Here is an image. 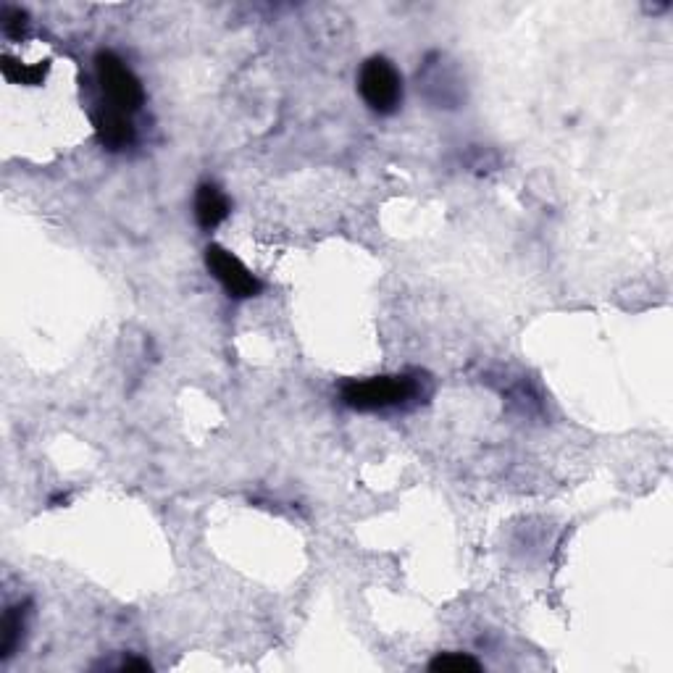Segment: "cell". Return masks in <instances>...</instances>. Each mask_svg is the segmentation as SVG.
I'll return each mask as SVG.
<instances>
[{
	"label": "cell",
	"instance_id": "6da1fadb",
	"mask_svg": "<svg viewBox=\"0 0 673 673\" xmlns=\"http://www.w3.org/2000/svg\"><path fill=\"white\" fill-rule=\"evenodd\" d=\"M416 392L418 387L411 376H374L363 382H350L342 390V403L355 411H382L408 403Z\"/></svg>",
	"mask_w": 673,
	"mask_h": 673
},
{
	"label": "cell",
	"instance_id": "7a4b0ae2",
	"mask_svg": "<svg viewBox=\"0 0 673 673\" xmlns=\"http://www.w3.org/2000/svg\"><path fill=\"white\" fill-rule=\"evenodd\" d=\"M95 69H98V82L103 87V95H106V106L119 108L129 116L135 114L145 100V93H142L140 79L132 74V69L111 50L98 53Z\"/></svg>",
	"mask_w": 673,
	"mask_h": 673
},
{
	"label": "cell",
	"instance_id": "3957f363",
	"mask_svg": "<svg viewBox=\"0 0 673 673\" xmlns=\"http://www.w3.org/2000/svg\"><path fill=\"white\" fill-rule=\"evenodd\" d=\"M358 90H361V98L366 100V106L371 111L387 116L395 114L400 100H403V79L387 58L374 56L361 66Z\"/></svg>",
	"mask_w": 673,
	"mask_h": 673
},
{
	"label": "cell",
	"instance_id": "277c9868",
	"mask_svg": "<svg viewBox=\"0 0 673 673\" xmlns=\"http://www.w3.org/2000/svg\"><path fill=\"white\" fill-rule=\"evenodd\" d=\"M206 266L213 277L219 279L221 287L237 300L256 298L261 295L263 284L258 282L245 263L237 256H232L229 250H224L221 245H208L206 248Z\"/></svg>",
	"mask_w": 673,
	"mask_h": 673
},
{
	"label": "cell",
	"instance_id": "5b68a950",
	"mask_svg": "<svg viewBox=\"0 0 673 673\" xmlns=\"http://www.w3.org/2000/svg\"><path fill=\"white\" fill-rule=\"evenodd\" d=\"M93 124L103 148L124 150L135 142V127L129 121V114H124L119 108L100 106L93 116Z\"/></svg>",
	"mask_w": 673,
	"mask_h": 673
},
{
	"label": "cell",
	"instance_id": "8992f818",
	"mask_svg": "<svg viewBox=\"0 0 673 673\" xmlns=\"http://www.w3.org/2000/svg\"><path fill=\"white\" fill-rule=\"evenodd\" d=\"M229 216L227 195L216 185H200L195 192V219L206 232L216 229Z\"/></svg>",
	"mask_w": 673,
	"mask_h": 673
},
{
	"label": "cell",
	"instance_id": "52a82bcc",
	"mask_svg": "<svg viewBox=\"0 0 673 673\" xmlns=\"http://www.w3.org/2000/svg\"><path fill=\"white\" fill-rule=\"evenodd\" d=\"M0 71H3V77L11 85H40L45 77V71H48V64H22V61H16L11 56L0 58Z\"/></svg>",
	"mask_w": 673,
	"mask_h": 673
},
{
	"label": "cell",
	"instance_id": "ba28073f",
	"mask_svg": "<svg viewBox=\"0 0 673 673\" xmlns=\"http://www.w3.org/2000/svg\"><path fill=\"white\" fill-rule=\"evenodd\" d=\"M22 631H24V608L22 605H14V608H8L6 616H3L0 658L8 660L14 655V650L19 647V639H22Z\"/></svg>",
	"mask_w": 673,
	"mask_h": 673
},
{
	"label": "cell",
	"instance_id": "9c48e42d",
	"mask_svg": "<svg viewBox=\"0 0 673 673\" xmlns=\"http://www.w3.org/2000/svg\"><path fill=\"white\" fill-rule=\"evenodd\" d=\"M429 671L434 673H463V671H482V663L463 652H440L429 663Z\"/></svg>",
	"mask_w": 673,
	"mask_h": 673
},
{
	"label": "cell",
	"instance_id": "30bf717a",
	"mask_svg": "<svg viewBox=\"0 0 673 673\" xmlns=\"http://www.w3.org/2000/svg\"><path fill=\"white\" fill-rule=\"evenodd\" d=\"M27 27V14H24L22 8H3V29H6V35L19 37Z\"/></svg>",
	"mask_w": 673,
	"mask_h": 673
},
{
	"label": "cell",
	"instance_id": "8fae6325",
	"mask_svg": "<svg viewBox=\"0 0 673 673\" xmlns=\"http://www.w3.org/2000/svg\"><path fill=\"white\" fill-rule=\"evenodd\" d=\"M121 671H150V663L148 660H124V666H121Z\"/></svg>",
	"mask_w": 673,
	"mask_h": 673
}]
</instances>
